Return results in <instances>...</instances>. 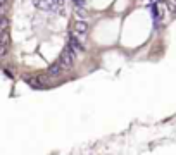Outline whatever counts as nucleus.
Masks as SVG:
<instances>
[{
    "mask_svg": "<svg viewBox=\"0 0 176 155\" xmlns=\"http://www.w3.org/2000/svg\"><path fill=\"white\" fill-rule=\"evenodd\" d=\"M76 57H78V54H76L74 50H73V48H69V47H66V50H62V54H60V57H59L57 62H59V66H60L64 71H67V69H71V67H73Z\"/></svg>",
    "mask_w": 176,
    "mask_h": 155,
    "instance_id": "nucleus-1",
    "label": "nucleus"
},
{
    "mask_svg": "<svg viewBox=\"0 0 176 155\" xmlns=\"http://www.w3.org/2000/svg\"><path fill=\"white\" fill-rule=\"evenodd\" d=\"M88 29H90V26H88V22H86V21H76L74 28H73V31H74V35L78 38H80V36H86V35H88Z\"/></svg>",
    "mask_w": 176,
    "mask_h": 155,
    "instance_id": "nucleus-2",
    "label": "nucleus"
},
{
    "mask_svg": "<svg viewBox=\"0 0 176 155\" xmlns=\"http://www.w3.org/2000/svg\"><path fill=\"white\" fill-rule=\"evenodd\" d=\"M26 83L31 88L35 90H42V88H47V83L42 79V78H38V76H31V78H26Z\"/></svg>",
    "mask_w": 176,
    "mask_h": 155,
    "instance_id": "nucleus-3",
    "label": "nucleus"
},
{
    "mask_svg": "<svg viewBox=\"0 0 176 155\" xmlns=\"http://www.w3.org/2000/svg\"><path fill=\"white\" fill-rule=\"evenodd\" d=\"M67 47L73 48V50H74L76 54H78V52H83V50H85V45H83V43L80 42V38L76 36V35H69V45H67Z\"/></svg>",
    "mask_w": 176,
    "mask_h": 155,
    "instance_id": "nucleus-4",
    "label": "nucleus"
},
{
    "mask_svg": "<svg viewBox=\"0 0 176 155\" xmlns=\"http://www.w3.org/2000/svg\"><path fill=\"white\" fill-rule=\"evenodd\" d=\"M62 72H66L60 66H59V62H55V64H52L50 67L47 69V74L50 76V78H59V76L62 74Z\"/></svg>",
    "mask_w": 176,
    "mask_h": 155,
    "instance_id": "nucleus-5",
    "label": "nucleus"
},
{
    "mask_svg": "<svg viewBox=\"0 0 176 155\" xmlns=\"http://www.w3.org/2000/svg\"><path fill=\"white\" fill-rule=\"evenodd\" d=\"M35 5L40 7V9H45V11H53V5L48 2V0H36Z\"/></svg>",
    "mask_w": 176,
    "mask_h": 155,
    "instance_id": "nucleus-6",
    "label": "nucleus"
},
{
    "mask_svg": "<svg viewBox=\"0 0 176 155\" xmlns=\"http://www.w3.org/2000/svg\"><path fill=\"white\" fill-rule=\"evenodd\" d=\"M74 16H76L78 21H85V17H86L85 7H74Z\"/></svg>",
    "mask_w": 176,
    "mask_h": 155,
    "instance_id": "nucleus-7",
    "label": "nucleus"
},
{
    "mask_svg": "<svg viewBox=\"0 0 176 155\" xmlns=\"http://www.w3.org/2000/svg\"><path fill=\"white\" fill-rule=\"evenodd\" d=\"M9 28V19H7L4 14H0V31L2 29H7Z\"/></svg>",
    "mask_w": 176,
    "mask_h": 155,
    "instance_id": "nucleus-8",
    "label": "nucleus"
},
{
    "mask_svg": "<svg viewBox=\"0 0 176 155\" xmlns=\"http://www.w3.org/2000/svg\"><path fill=\"white\" fill-rule=\"evenodd\" d=\"M167 9L173 14H176V0H167Z\"/></svg>",
    "mask_w": 176,
    "mask_h": 155,
    "instance_id": "nucleus-9",
    "label": "nucleus"
},
{
    "mask_svg": "<svg viewBox=\"0 0 176 155\" xmlns=\"http://www.w3.org/2000/svg\"><path fill=\"white\" fill-rule=\"evenodd\" d=\"M7 54H9V47H5V45H0V59H4Z\"/></svg>",
    "mask_w": 176,
    "mask_h": 155,
    "instance_id": "nucleus-10",
    "label": "nucleus"
},
{
    "mask_svg": "<svg viewBox=\"0 0 176 155\" xmlns=\"http://www.w3.org/2000/svg\"><path fill=\"white\" fill-rule=\"evenodd\" d=\"M50 2H52L53 9H60V7L64 5V0H50Z\"/></svg>",
    "mask_w": 176,
    "mask_h": 155,
    "instance_id": "nucleus-11",
    "label": "nucleus"
},
{
    "mask_svg": "<svg viewBox=\"0 0 176 155\" xmlns=\"http://www.w3.org/2000/svg\"><path fill=\"white\" fill-rule=\"evenodd\" d=\"M73 2H74V7H85L86 5L85 0H73Z\"/></svg>",
    "mask_w": 176,
    "mask_h": 155,
    "instance_id": "nucleus-12",
    "label": "nucleus"
},
{
    "mask_svg": "<svg viewBox=\"0 0 176 155\" xmlns=\"http://www.w3.org/2000/svg\"><path fill=\"white\" fill-rule=\"evenodd\" d=\"M4 5H5V0H0V11L4 9Z\"/></svg>",
    "mask_w": 176,
    "mask_h": 155,
    "instance_id": "nucleus-13",
    "label": "nucleus"
}]
</instances>
